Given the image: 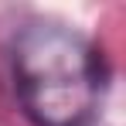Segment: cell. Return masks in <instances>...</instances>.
I'll use <instances>...</instances> for the list:
<instances>
[{"mask_svg":"<svg viewBox=\"0 0 126 126\" xmlns=\"http://www.w3.org/2000/svg\"><path fill=\"white\" fill-rule=\"evenodd\" d=\"M106 85L102 48L75 27L31 21L14 38V89L34 126H92Z\"/></svg>","mask_w":126,"mask_h":126,"instance_id":"cell-1","label":"cell"}]
</instances>
